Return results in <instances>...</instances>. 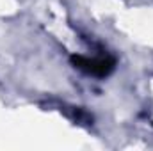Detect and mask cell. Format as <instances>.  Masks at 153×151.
<instances>
[{
    "label": "cell",
    "mask_w": 153,
    "mask_h": 151,
    "mask_svg": "<svg viewBox=\"0 0 153 151\" xmlns=\"http://www.w3.org/2000/svg\"><path fill=\"white\" fill-rule=\"evenodd\" d=\"M73 62L78 70L91 73V75H109L114 68V62L111 59H85V57H73Z\"/></svg>",
    "instance_id": "1"
}]
</instances>
